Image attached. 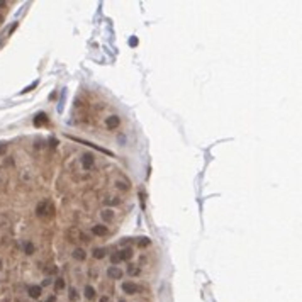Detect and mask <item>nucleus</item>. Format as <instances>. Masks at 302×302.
<instances>
[{
  "mask_svg": "<svg viewBox=\"0 0 302 302\" xmlns=\"http://www.w3.org/2000/svg\"><path fill=\"white\" fill-rule=\"evenodd\" d=\"M63 289H65V280H63V278H56V282H54V290L60 292V290H63Z\"/></svg>",
  "mask_w": 302,
  "mask_h": 302,
  "instance_id": "nucleus-15",
  "label": "nucleus"
},
{
  "mask_svg": "<svg viewBox=\"0 0 302 302\" xmlns=\"http://www.w3.org/2000/svg\"><path fill=\"white\" fill-rule=\"evenodd\" d=\"M36 87H37V82H32V83H31V85H29V87H26V89H24L22 92H20V94H27V92H31V90H34V89H36Z\"/></svg>",
  "mask_w": 302,
  "mask_h": 302,
  "instance_id": "nucleus-18",
  "label": "nucleus"
},
{
  "mask_svg": "<svg viewBox=\"0 0 302 302\" xmlns=\"http://www.w3.org/2000/svg\"><path fill=\"white\" fill-rule=\"evenodd\" d=\"M100 302H109V297H107V295H104V297H100Z\"/></svg>",
  "mask_w": 302,
  "mask_h": 302,
  "instance_id": "nucleus-24",
  "label": "nucleus"
},
{
  "mask_svg": "<svg viewBox=\"0 0 302 302\" xmlns=\"http://www.w3.org/2000/svg\"><path fill=\"white\" fill-rule=\"evenodd\" d=\"M46 122H48V116H46L44 112L36 114V117H34V126H36V127H39V126H43V124H46Z\"/></svg>",
  "mask_w": 302,
  "mask_h": 302,
  "instance_id": "nucleus-8",
  "label": "nucleus"
},
{
  "mask_svg": "<svg viewBox=\"0 0 302 302\" xmlns=\"http://www.w3.org/2000/svg\"><path fill=\"white\" fill-rule=\"evenodd\" d=\"M36 214L39 217H48V216H53V204L49 200H43V202L37 204L36 207Z\"/></svg>",
  "mask_w": 302,
  "mask_h": 302,
  "instance_id": "nucleus-1",
  "label": "nucleus"
},
{
  "mask_svg": "<svg viewBox=\"0 0 302 302\" xmlns=\"http://www.w3.org/2000/svg\"><path fill=\"white\" fill-rule=\"evenodd\" d=\"M119 124H121L119 116H109L107 119H105V126H107V129H117V127H119Z\"/></svg>",
  "mask_w": 302,
  "mask_h": 302,
  "instance_id": "nucleus-2",
  "label": "nucleus"
},
{
  "mask_svg": "<svg viewBox=\"0 0 302 302\" xmlns=\"http://www.w3.org/2000/svg\"><path fill=\"white\" fill-rule=\"evenodd\" d=\"M48 302H56V299H54V297H49V299H48Z\"/></svg>",
  "mask_w": 302,
  "mask_h": 302,
  "instance_id": "nucleus-25",
  "label": "nucleus"
},
{
  "mask_svg": "<svg viewBox=\"0 0 302 302\" xmlns=\"http://www.w3.org/2000/svg\"><path fill=\"white\" fill-rule=\"evenodd\" d=\"M92 165H94V154H90V153L83 154V156H82V166L85 170H90Z\"/></svg>",
  "mask_w": 302,
  "mask_h": 302,
  "instance_id": "nucleus-6",
  "label": "nucleus"
},
{
  "mask_svg": "<svg viewBox=\"0 0 302 302\" xmlns=\"http://www.w3.org/2000/svg\"><path fill=\"white\" fill-rule=\"evenodd\" d=\"M117 258H119V262H127V260H131L132 258V250L131 248L121 250L119 253H117Z\"/></svg>",
  "mask_w": 302,
  "mask_h": 302,
  "instance_id": "nucleus-5",
  "label": "nucleus"
},
{
  "mask_svg": "<svg viewBox=\"0 0 302 302\" xmlns=\"http://www.w3.org/2000/svg\"><path fill=\"white\" fill-rule=\"evenodd\" d=\"M149 238H141L139 241H138V245H139V248H144V246H148L149 245Z\"/></svg>",
  "mask_w": 302,
  "mask_h": 302,
  "instance_id": "nucleus-17",
  "label": "nucleus"
},
{
  "mask_svg": "<svg viewBox=\"0 0 302 302\" xmlns=\"http://www.w3.org/2000/svg\"><path fill=\"white\" fill-rule=\"evenodd\" d=\"M116 185H117V188H122V190H127V185H124L122 182H117Z\"/></svg>",
  "mask_w": 302,
  "mask_h": 302,
  "instance_id": "nucleus-23",
  "label": "nucleus"
},
{
  "mask_svg": "<svg viewBox=\"0 0 302 302\" xmlns=\"http://www.w3.org/2000/svg\"><path fill=\"white\" fill-rule=\"evenodd\" d=\"M119 302H126V300H119Z\"/></svg>",
  "mask_w": 302,
  "mask_h": 302,
  "instance_id": "nucleus-28",
  "label": "nucleus"
},
{
  "mask_svg": "<svg viewBox=\"0 0 302 302\" xmlns=\"http://www.w3.org/2000/svg\"><path fill=\"white\" fill-rule=\"evenodd\" d=\"M127 270H129V273H131V275H138V273H139V270H138L136 267H132V265H129Z\"/></svg>",
  "mask_w": 302,
  "mask_h": 302,
  "instance_id": "nucleus-19",
  "label": "nucleus"
},
{
  "mask_svg": "<svg viewBox=\"0 0 302 302\" xmlns=\"http://www.w3.org/2000/svg\"><path fill=\"white\" fill-rule=\"evenodd\" d=\"M68 297H70L71 302H77V300H78V292H77V289L71 287L70 290H68Z\"/></svg>",
  "mask_w": 302,
  "mask_h": 302,
  "instance_id": "nucleus-14",
  "label": "nucleus"
},
{
  "mask_svg": "<svg viewBox=\"0 0 302 302\" xmlns=\"http://www.w3.org/2000/svg\"><path fill=\"white\" fill-rule=\"evenodd\" d=\"M85 256H87V253H85V251H83L82 248L73 250V258H75V260H78V262H83V260H85Z\"/></svg>",
  "mask_w": 302,
  "mask_h": 302,
  "instance_id": "nucleus-10",
  "label": "nucleus"
},
{
  "mask_svg": "<svg viewBox=\"0 0 302 302\" xmlns=\"http://www.w3.org/2000/svg\"><path fill=\"white\" fill-rule=\"evenodd\" d=\"M129 46H138V37H129Z\"/></svg>",
  "mask_w": 302,
  "mask_h": 302,
  "instance_id": "nucleus-21",
  "label": "nucleus"
},
{
  "mask_svg": "<svg viewBox=\"0 0 302 302\" xmlns=\"http://www.w3.org/2000/svg\"><path fill=\"white\" fill-rule=\"evenodd\" d=\"M41 290H43V289H41L39 285H31V287H29V290H27V294H29V297H31V299H37V297L41 295Z\"/></svg>",
  "mask_w": 302,
  "mask_h": 302,
  "instance_id": "nucleus-7",
  "label": "nucleus"
},
{
  "mask_svg": "<svg viewBox=\"0 0 302 302\" xmlns=\"http://www.w3.org/2000/svg\"><path fill=\"white\" fill-rule=\"evenodd\" d=\"M85 297L89 300H92L95 297V289L92 287V285H87V287H85Z\"/></svg>",
  "mask_w": 302,
  "mask_h": 302,
  "instance_id": "nucleus-12",
  "label": "nucleus"
},
{
  "mask_svg": "<svg viewBox=\"0 0 302 302\" xmlns=\"http://www.w3.org/2000/svg\"><path fill=\"white\" fill-rule=\"evenodd\" d=\"M3 5H5V2H0V7H3Z\"/></svg>",
  "mask_w": 302,
  "mask_h": 302,
  "instance_id": "nucleus-26",
  "label": "nucleus"
},
{
  "mask_svg": "<svg viewBox=\"0 0 302 302\" xmlns=\"http://www.w3.org/2000/svg\"><path fill=\"white\" fill-rule=\"evenodd\" d=\"M105 204H109V205H112V204H119V199H107Z\"/></svg>",
  "mask_w": 302,
  "mask_h": 302,
  "instance_id": "nucleus-22",
  "label": "nucleus"
},
{
  "mask_svg": "<svg viewBox=\"0 0 302 302\" xmlns=\"http://www.w3.org/2000/svg\"><path fill=\"white\" fill-rule=\"evenodd\" d=\"M92 233L95 234V236H107V228L105 226H102V224H97V226H94L92 228Z\"/></svg>",
  "mask_w": 302,
  "mask_h": 302,
  "instance_id": "nucleus-9",
  "label": "nucleus"
},
{
  "mask_svg": "<svg viewBox=\"0 0 302 302\" xmlns=\"http://www.w3.org/2000/svg\"><path fill=\"white\" fill-rule=\"evenodd\" d=\"M2 20H3V17H2V15H0V24H2Z\"/></svg>",
  "mask_w": 302,
  "mask_h": 302,
  "instance_id": "nucleus-27",
  "label": "nucleus"
},
{
  "mask_svg": "<svg viewBox=\"0 0 302 302\" xmlns=\"http://www.w3.org/2000/svg\"><path fill=\"white\" fill-rule=\"evenodd\" d=\"M122 292H126V294H138L139 292V287H138L136 283H132V282H124L122 283Z\"/></svg>",
  "mask_w": 302,
  "mask_h": 302,
  "instance_id": "nucleus-4",
  "label": "nucleus"
},
{
  "mask_svg": "<svg viewBox=\"0 0 302 302\" xmlns=\"http://www.w3.org/2000/svg\"><path fill=\"white\" fill-rule=\"evenodd\" d=\"M102 219L104 221H112V219H114V211H112V209H105V211H102Z\"/></svg>",
  "mask_w": 302,
  "mask_h": 302,
  "instance_id": "nucleus-11",
  "label": "nucleus"
},
{
  "mask_svg": "<svg viewBox=\"0 0 302 302\" xmlns=\"http://www.w3.org/2000/svg\"><path fill=\"white\" fill-rule=\"evenodd\" d=\"M105 255H107V250H104V248H95L94 250V256L97 260H102Z\"/></svg>",
  "mask_w": 302,
  "mask_h": 302,
  "instance_id": "nucleus-13",
  "label": "nucleus"
},
{
  "mask_svg": "<svg viewBox=\"0 0 302 302\" xmlns=\"http://www.w3.org/2000/svg\"><path fill=\"white\" fill-rule=\"evenodd\" d=\"M5 151H7V144H5V143H0V156L5 154Z\"/></svg>",
  "mask_w": 302,
  "mask_h": 302,
  "instance_id": "nucleus-20",
  "label": "nucleus"
},
{
  "mask_svg": "<svg viewBox=\"0 0 302 302\" xmlns=\"http://www.w3.org/2000/svg\"><path fill=\"white\" fill-rule=\"evenodd\" d=\"M24 251H26V255H32V253H34V245H32V243H26Z\"/></svg>",
  "mask_w": 302,
  "mask_h": 302,
  "instance_id": "nucleus-16",
  "label": "nucleus"
},
{
  "mask_svg": "<svg viewBox=\"0 0 302 302\" xmlns=\"http://www.w3.org/2000/svg\"><path fill=\"white\" fill-rule=\"evenodd\" d=\"M107 277L109 278H114V280H119V278H122V272H121V268H117V267H109L107 268Z\"/></svg>",
  "mask_w": 302,
  "mask_h": 302,
  "instance_id": "nucleus-3",
  "label": "nucleus"
}]
</instances>
